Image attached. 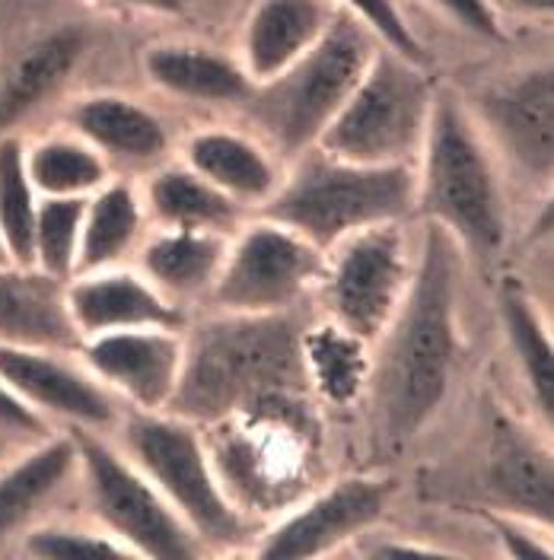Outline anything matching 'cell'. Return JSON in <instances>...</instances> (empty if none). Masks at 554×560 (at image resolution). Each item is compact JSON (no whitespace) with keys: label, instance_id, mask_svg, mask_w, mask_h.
Listing matches in <instances>:
<instances>
[{"label":"cell","instance_id":"obj_1","mask_svg":"<svg viewBox=\"0 0 554 560\" xmlns=\"http://www.w3.org/2000/svg\"><path fill=\"white\" fill-rule=\"evenodd\" d=\"M462 268L465 255L450 233L424 223L405 300L370 345L367 401L382 453L405 450L450 395L462 353Z\"/></svg>","mask_w":554,"mask_h":560},{"label":"cell","instance_id":"obj_2","mask_svg":"<svg viewBox=\"0 0 554 560\" xmlns=\"http://www.w3.org/2000/svg\"><path fill=\"white\" fill-rule=\"evenodd\" d=\"M297 313H213L185 325V360L170 415L208 427L280 392H310Z\"/></svg>","mask_w":554,"mask_h":560},{"label":"cell","instance_id":"obj_3","mask_svg":"<svg viewBox=\"0 0 554 560\" xmlns=\"http://www.w3.org/2000/svg\"><path fill=\"white\" fill-rule=\"evenodd\" d=\"M230 500L255 520H275L322 481L325 423L310 392H280L201 427Z\"/></svg>","mask_w":554,"mask_h":560},{"label":"cell","instance_id":"obj_4","mask_svg":"<svg viewBox=\"0 0 554 560\" xmlns=\"http://www.w3.org/2000/svg\"><path fill=\"white\" fill-rule=\"evenodd\" d=\"M415 173V213L447 230L469 265L494 271L510 240L507 191L494 150L450 86H437Z\"/></svg>","mask_w":554,"mask_h":560},{"label":"cell","instance_id":"obj_5","mask_svg":"<svg viewBox=\"0 0 554 560\" xmlns=\"http://www.w3.org/2000/svg\"><path fill=\"white\" fill-rule=\"evenodd\" d=\"M415 166H367L310 147L284 166L272 201L255 213L328 252L360 230L405 223L415 213Z\"/></svg>","mask_w":554,"mask_h":560},{"label":"cell","instance_id":"obj_6","mask_svg":"<svg viewBox=\"0 0 554 560\" xmlns=\"http://www.w3.org/2000/svg\"><path fill=\"white\" fill-rule=\"evenodd\" d=\"M377 48V35L354 13L338 10L328 33L297 65L268 83L252 86L243 103L245 118L284 163L297 160L319 143L328 121L354 93Z\"/></svg>","mask_w":554,"mask_h":560},{"label":"cell","instance_id":"obj_7","mask_svg":"<svg viewBox=\"0 0 554 560\" xmlns=\"http://www.w3.org/2000/svg\"><path fill=\"white\" fill-rule=\"evenodd\" d=\"M115 430L118 446L170 500L208 555L236 551L255 532L220 485L198 423L170 411H125Z\"/></svg>","mask_w":554,"mask_h":560},{"label":"cell","instance_id":"obj_8","mask_svg":"<svg viewBox=\"0 0 554 560\" xmlns=\"http://www.w3.org/2000/svg\"><path fill=\"white\" fill-rule=\"evenodd\" d=\"M434 96L430 68L380 45L315 147L367 166H415Z\"/></svg>","mask_w":554,"mask_h":560},{"label":"cell","instance_id":"obj_9","mask_svg":"<svg viewBox=\"0 0 554 560\" xmlns=\"http://www.w3.org/2000/svg\"><path fill=\"white\" fill-rule=\"evenodd\" d=\"M73 436L80 453L77 481L83 485L90 516L122 541L131 558L198 560L208 555L198 535L118 443L83 427H73Z\"/></svg>","mask_w":554,"mask_h":560},{"label":"cell","instance_id":"obj_10","mask_svg":"<svg viewBox=\"0 0 554 560\" xmlns=\"http://www.w3.org/2000/svg\"><path fill=\"white\" fill-rule=\"evenodd\" d=\"M322 275L325 252L319 245L255 213V220H245L230 236L208 303L217 313H297L312 290H319Z\"/></svg>","mask_w":554,"mask_h":560},{"label":"cell","instance_id":"obj_11","mask_svg":"<svg viewBox=\"0 0 554 560\" xmlns=\"http://www.w3.org/2000/svg\"><path fill=\"white\" fill-rule=\"evenodd\" d=\"M412 271L415 248L405 223H380L347 236L325 252L319 280L325 318L373 345L405 300Z\"/></svg>","mask_w":554,"mask_h":560},{"label":"cell","instance_id":"obj_12","mask_svg":"<svg viewBox=\"0 0 554 560\" xmlns=\"http://www.w3.org/2000/svg\"><path fill=\"white\" fill-rule=\"evenodd\" d=\"M494 156L532 185L554 175V70L552 61L513 70L465 100Z\"/></svg>","mask_w":554,"mask_h":560},{"label":"cell","instance_id":"obj_13","mask_svg":"<svg viewBox=\"0 0 554 560\" xmlns=\"http://www.w3.org/2000/svg\"><path fill=\"white\" fill-rule=\"evenodd\" d=\"M392 497V485L377 475H345L310 490L300 503L275 516L252 545L262 560L322 558L380 523Z\"/></svg>","mask_w":554,"mask_h":560},{"label":"cell","instance_id":"obj_14","mask_svg":"<svg viewBox=\"0 0 554 560\" xmlns=\"http://www.w3.org/2000/svg\"><path fill=\"white\" fill-rule=\"evenodd\" d=\"M0 380L48 423L61 420L105 433L128 411L122 398L86 370L77 350L0 341Z\"/></svg>","mask_w":554,"mask_h":560},{"label":"cell","instance_id":"obj_15","mask_svg":"<svg viewBox=\"0 0 554 560\" xmlns=\"http://www.w3.org/2000/svg\"><path fill=\"white\" fill-rule=\"evenodd\" d=\"M80 360L128 411H166L185 360V328H125L80 341Z\"/></svg>","mask_w":554,"mask_h":560},{"label":"cell","instance_id":"obj_16","mask_svg":"<svg viewBox=\"0 0 554 560\" xmlns=\"http://www.w3.org/2000/svg\"><path fill=\"white\" fill-rule=\"evenodd\" d=\"M485 490L500 513L554 525V462L549 440L517 418L494 415L485 458Z\"/></svg>","mask_w":554,"mask_h":560},{"label":"cell","instance_id":"obj_17","mask_svg":"<svg viewBox=\"0 0 554 560\" xmlns=\"http://www.w3.org/2000/svg\"><path fill=\"white\" fill-rule=\"evenodd\" d=\"M65 306L77 338H96L105 331H125V328H185L182 310L170 303L150 280L140 275V268H100L86 275H73L65 283Z\"/></svg>","mask_w":554,"mask_h":560},{"label":"cell","instance_id":"obj_18","mask_svg":"<svg viewBox=\"0 0 554 560\" xmlns=\"http://www.w3.org/2000/svg\"><path fill=\"white\" fill-rule=\"evenodd\" d=\"M80 471L73 427L48 430L26 453L0 468V548L42 523V513L68 490Z\"/></svg>","mask_w":554,"mask_h":560},{"label":"cell","instance_id":"obj_19","mask_svg":"<svg viewBox=\"0 0 554 560\" xmlns=\"http://www.w3.org/2000/svg\"><path fill=\"white\" fill-rule=\"evenodd\" d=\"M338 10L335 0H255L236 55L249 80L258 86L297 65L328 33Z\"/></svg>","mask_w":554,"mask_h":560},{"label":"cell","instance_id":"obj_20","mask_svg":"<svg viewBox=\"0 0 554 560\" xmlns=\"http://www.w3.org/2000/svg\"><path fill=\"white\" fill-rule=\"evenodd\" d=\"M65 125L77 138L96 147L108 166H160L173 147L163 118L122 93H93L77 100L65 112Z\"/></svg>","mask_w":554,"mask_h":560},{"label":"cell","instance_id":"obj_21","mask_svg":"<svg viewBox=\"0 0 554 560\" xmlns=\"http://www.w3.org/2000/svg\"><path fill=\"white\" fill-rule=\"evenodd\" d=\"M182 163L245 210H258L272 201L287 166L265 140L236 128H201L188 135Z\"/></svg>","mask_w":554,"mask_h":560},{"label":"cell","instance_id":"obj_22","mask_svg":"<svg viewBox=\"0 0 554 560\" xmlns=\"http://www.w3.org/2000/svg\"><path fill=\"white\" fill-rule=\"evenodd\" d=\"M90 48L86 30L65 23L38 35L0 77V135H13L30 115L48 105Z\"/></svg>","mask_w":554,"mask_h":560},{"label":"cell","instance_id":"obj_23","mask_svg":"<svg viewBox=\"0 0 554 560\" xmlns=\"http://www.w3.org/2000/svg\"><path fill=\"white\" fill-rule=\"evenodd\" d=\"M140 70L157 90L185 103L243 105L255 86L240 58L195 42L147 45L140 55Z\"/></svg>","mask_w":554,"mask_h":560},{"label":"cell","instance_id":"obj_24","mask_svg":"<svg viewBox=\"0 0 554 560\" xmlns=\"http://www.w3.org/2000/svg\"><path fill=\"white\" fill-rule=\"evenodd\" d=\"M227 248V233L157 226L153 236L140 245V275L182 310L185 303L210 300Z\"/></svg>","mask_w":554,"mask_h":560},{"label":"cell","instance_id":"obj_25","mask_svg":"<svg viewBox=\"0 0 554 560\" xmlns=\"http://www.w3.org/2000/svg\"><path fill=\"white\" fill-rule=\"evenodd\" d=\"M0 341L77 350L80 338L65 306V280L35 268L0 265Z\"/></svg>","mask_w":554,"mask_h":560},{"label":"cell","instance_id":"obj_26","mask_svg":"<svg viewBox=\"0 0 554 560\" xmlns=\"http://www.w3.org/2000/svg\"><path fill=\"white\" fill-rule=\"evenodd\" d=\"M147 220L163 230H210L233 236L245 223V208L205 175L185 163H166L150 175L143 188Z\"/></svg>","mask_w":554,"mask_h":560},{"label":"cell","instance_id":"obj_27","mask_svg":"<svg viewBox=\"0 0 554 560\" xmlns=\"http://www.w3.org/2000/svg\"><path fill=\"white\" fill-rule=\"evenodd\" d=\"M497 318L513 350L517 373L529 392L535 415L542 418L545 433L554 420V345L552 328L539 310L535 296L520 283V278H504L497 287Z\"/></svg>","mask_w":554,"mask_h":560},{"label":"cell","instance_id":"obj_28","mask_svg":"<svg viewBox=\"0 0 554 560\" xmlns=\"http://www.w3.org/2000/svg\"><path fill=\"white\" fill-rule=\"evenodd\" d=\"M143 226H147V208L138 188L122 178H108L100 191L86 198L73 275L122 265V258L140 245Z\"/></svg>","mask_w":554,"mask_h":560},{"label":"cell","instance_id":"obj_29","mask_svg":"<svg viewBox=\"0 0 554 560\" xmlns=\"http://www.w3.org/2000/svg\"><path fill=\"white\" fill-rule=\"evenodd\" d=\"M303 363L315 401L350 408L360 395H367L370 341L350 335L332 318L303 328Z\"/></svg>","mask_w":554,"mask_h":560},{"label":"cell","instance_id":"obj_30","mask_svg":"<svg viewBox=\"0 0 554 560\" xmlns=\"http://www.w3.org/2000/svg\"><path fill=\"white\" fill-rule=\"evenodd\" d=\"M26 173L38 198H90L112 178V166L96 147L65 131L26 147Z\"/></svg>","mask_w":554,"mask_h":560},{"label":"cell","instance_id":"obj_31","mask_svg":"<svg viewBox=\"0 0 554 560\" xmlns=\"http://www.w3.org/2000/svg\"><path fill=\"white\" fill-rule=\"evenodd\" d=\"M38 191L26 173V143L13 135H0V243L7 258L20 268H35V213Z\"/></svg>","mask_w":554,"mask_h":560},{"label":"cell","instance_id":"obj_32","mask_svg":"<svg viewBox=\"0 0 554 560\" xmlns=\"http://www.w3.org/2000/svg\"><path fill=\"white\" fill-rule=\"evenodd\" d=\"M86 198H42L35 213V271L68 283L77 271Z\"/></svg>","mask_w":554,"mask_h":560},{"label":"cell","instance_id":"obj_33","mask_svg":"<svg viewBox=\"0 0 554 560\" xmlns=\"http://www.w3.org/2000/svg\"><path fill=\"white\" fill-rule=\"evenodd\" d=\"M20 555L35 560L73 558H131L122 541H115L103 525L35 523L20 538Z\"/></svg>","mask_w":554,"mask_h":560},{"label":"cell","instance_id":"obj_34","mask_svg":"<svg viewBox=\"0 0 554 560\" xmlns=\"http://www.w3.org/2000/svg\"><path fill=\"white\" fill-rule=\"evenodd\" d=\"M342 10L354 13L370 33L377 35V42L392 48L395 55L415 61V65H424L430 68V58L424 51V42L417 38V33L412 30L405 10L399 0H335Z\"/></svg>","mask_w":554,"mask_h":560},{"label":"cell","instance_id":"obj_35","mask_svg":"<svg viewBox=\"0 0 554 560\" xmlns=\"http://www.w3.org/2000/svg\"><path fill=\"white\" fill-rule=\"evenodd\" d=\"M487 525L500 545V551L513 560H552V528L529 523L513 513H500V510H487Z\"/></svg>","mask_w":554,"mask_h":560},{"label":"cell","instance_id":"obj_36","mask_svg":"<svg viewBox=\"0 0 554 560\" xmlns=\"http://www.w3.org/2000/svg\"><path fill=\"white\" fill-rule=\"evenodd\" d=\"M450 23L459 30H465L475 38H487V42H504L507 30H504V16L497 10L494 0H430Z\"/></svg>","mask_w":554,"mask_h":560},{"label":"cell","instance_id":"obj_37","mask_svg":"<svg viewBox=\"0 0 554 560\" xmlns=\"http://www.w3.org/2000/svg\"><path fill=\"white\" fill-rule=\"evenodd\" d=\"M357 555H363V558H412V555H417V558H450L452 551L437 548L430 541H415V538L389 535V532H382V535L363 532L360 535V545H357Z\"/></svg>","mask_w":554,"mask_h":560},{"label":"cell","instance_id":"obj_38","mask_svg":"<svg viewBox=\"0 0 554 560\" xmlns=\"http://www.w3.org/2000/svg\"><path fill=\"white\" fill-rule=\"evenodd\" d=\"M0 430L13 433V436H33V440H38V436H45L51 430V423L42 415H35L33 408L26 401H20L0 380Z\"/></svg>","mask_w":554,"mask_h":560},{"label":"cell","instance_id":"obj_39","mask_svg":"<svg viewBox=\"0 0 554 560\" xmlns=\"http://www.w3.org/2000/svg\"><path fill=\"white\" fill-rule=\"evenodd\" d=\"M105 13H150V16H182L192 0H86Z\"/></svg>","mask_w":554,"mask_h":560},{"label":"cell","instance_id":"obj_40","mask_svg":"<svg viewBox=\"0 0 554 560\" xmlns=\"http://www.w3.org/2000/svg\"><path fill=\"white\" fill-rule=\"evenodd\" d=\"M497 10H510L513 16H529V20H539V16H552L554 0H494Z\"/></svg>","mask_w":554,"mask_h":560},{"label":"cell","instance_id":"obj_41","mask_svg":"<svg viewBox=\"0 0 554 560\" xmlns=\"http://www.w3.org/2000/svg\"><path fill=\"white\" fill-rule=\"evenodd\" d=\"M0 265H13V261L7 258V248H3V243H0Z\"/></svg>","mask_w":554,"mask_h":560}]
</instances>
